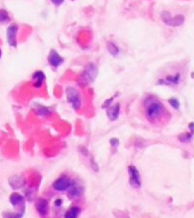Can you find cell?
I'll return each mask as SVG.
<instances>
[{
    "instance_id": "1",
    "label": "cell",
    "mask_w": 194,
    "mask_h": 218,
    "mask_svg": "<svg viewBox=\"0 0 194 218\" xmlns=\"http://www.w3.org/2000/svg\"><path fill=\"white\" fill-rule=\"evenodd\" d=\"M144 106H145V117L151 124H158L166 115V108L160 101L157 100L145 101Z\"/></svg>"
},
{
    "instance_id": "2",
    "label": "cell",
    "mask_w": 194,
    "mask_h": 218,
    "mask_svg": "<svg viewBox=\"0 0 194 218\" xmlns=\"http://www.w3.org/2000/svg\"><path fill=\"white\" fill-rule=\"evenodd\" d=\"M161 19H162V22H164L166 25L171 26V27L181 26V25L184 24V22H185V17H184L183 15H177V16L171 17L168 12H162V13H161Z\"/></svg>"
},
{
    "instance_id": "3",
    "label": "cell",
    "mask_w": 194,
    "mask_h": 218,
    "mask_svg": "<svg viewBox=\"0 0 194 218\" xmlns=\"http://www.w3.org/2000/svg\"><path fill=\"white\" fill-rule=\"evenodd\" d=\"M128 176H129V184L134 189H140L142 183H141V175L135 166H128Z\"/></svg>"
},
{
    "instance_id": "4",
    "label": "cell",
    "mask_w": 194,
    "mask_h": 218,
    "mask_svg": "<svg viewBox=\"0 0 194 218\" xmlns=\"http://www.w3.org/2000/svg\"><path fill=\"white\" fill-rule=\"evenodd\" d=\"M66 95H67L68 102L74 107V109L78 110L81 107V98H79L77 91L73 88H67L66 89Z\"/></svg>"
},
{
    "instance_id": "5",
    "label": "cell",
    "mask_w": 194,
    "mask_h": 218,
    "mask_svg": "<svg viewBox=\"0 0 194 218\" xmlns=\"http://www.w3.org/2000/svg\"><path fill=\"white\" fill-rule=\"evenodd\" d=\"M72 184H73V181H72L70 178H68L67 176H63V177H60V178H58V179L53 183V189L56 191L63 192V191L68 190Z\"/></svg>"
},
{
    "instance_id": "6",
    "label": "cell",
    "mask_w": 194,
    "mask_h": 218,
    "mask_svg": "<svg viewBox=\"0 0 194 218\" xmlns=\"http://www.w3.org/2000/svg\"><path fill=\"white\" fill-rule=\"evenodd\" d=\"M97 72H98V69L93 64H90L88 67L85 68L83 74H82L83 79L85 80V83H92L94 81V79L97 76Z\"/></svg>"
},
{
    "instance_id": "7",
    "label": "cell",
    "mask_w": 194,
    "mask_h": 218,
    "mask_svg": "<svg viewBox=\"0 0 194 218\" xmlns=\"http://www.w3.org/2000/svg\"><path fill=\"white\" fill-rule=\"evenodd\" d=\"M17 30H18V26L16 24L10 25V26L8 27V30H7V40H8V43L12 47H16V44H17V41H16Z\"/></svg>"
},
{
    "instance_id": "8",
    "label": "cell",
    "mask_w": 194,
    "mask_h": 218,
    "mask_svg": "<svg viewBox=\"0 0 194 218\" xmlns=\"http://www.w3.org/2000/svg\"><path fill=\"white\" fill-rule=\"evenodd\" d=\"M182 81V75L180 73H176L175 75L167 76L165 80H160L158 82L159 84H166V85H177Z\"/></svg>"
},
{
    "instance_id": "9",
    "label": "cell",
    "mask_w": 194,
    "mask_h": 218,
    "mask_svg": "<svg viewBox=\"0 0 194 218\" xmlns=\"http://www.w3.org/2000/svg\"><path fill=\"white\" fill-rule=\"evenodd\" d=\"M48 60H49L50 65L53 66V67H58V66L64 61L63 57H60V56L58 54V52L55 51V50H51V51H50V54H49V57H48Z\"/></svg>"
},
{
    "instance_id": "10",
    "label": "cell",
    "mask_w": 194,
    "mask_h": 218,
    "mask_svg": "<svg viewBox=\"0 0 194 218\" xmlns=\"http://www.w3.org/2000/svg\"><path fill=\"white\" fill-rule=\"evenodd\" d=\"M119 112H120V105L119 103H115L114 106L109 107L107 110V115H108L110 121H116L119 116Z\"/></svg>"
},
{
    "instance_id": "11",
    "label": "cell",
    "mask_w": 194,
    "mask_h": 218,
    "mask_svg": "<svg viewBox=\"0 0 194 218\" xmlns=\"http://www.w3.org/2000/svg\"><path fill=\"white\" fill-rule=\"evenodd\" d=\"M37 209H38L40 215H42V216L47 215V212H48V202H47V200L39 199L37 201Z\"/></svg>"
},
{
    "instance_id": "12",
    "label": "cell",
    "mask_w": 194,
    "mask_h": 218,
    "mask_svg": "<svg viewBox=\"0 0 194 218\" xmlns=\"http://www.w3.org/2000/svg\"><path fill=\"white\" fill-rule=\"evenodd\" d=\"M10 202L15 206V207H17V206H19V204H22L23 206V204H24V199L19 195V194H17V193H14V194H12L10 195Z\"/></svg>"
},
{
    "instance_id": "13",
    "label": "cell",
    "mask_w": 194,
    "mask_h": 218,
    "mask_svg": "<svg viewBox=\"0 0 194 218\" xmlns=\"http://www.w3.org/2000/svg\"><path fill=\"white\" fill-rule=\"evenodd\" d=\"M107 49L113 56H118L119 54V48L117 47L114 42H107Z\"/></svg>"
},
{
    "instance_id": "14",
    "label": "cell",
    "mask_w": 194,
    "mask_h": 218,
    "mask_svg": "<svg viewBox=\"0 0 194 218\" xmlns=\"http://www.w3.org/2000/svg\"><path fill=\"white\" fill-rule=\"evenodd\" d=\"M193 135H194V132L190 131V133H184V134H181L178 139H180V141H181V142H183V143H187V142H191V141H192Z\"/></svg>"
},
{
    "instance_id": "15",
    "label": "cell",
    "mask_w": 194,
    "mask_h": 218,
    "mask_svg": "<svg viewBox=\"0 0 194 218\" xmlns=\"http://www.w3.org/2000/svg\"><path fill=\"white\" fill-rule=\"evenodd\" d=\"M44 74L42 73V72H35L34 73V75H33V80L35 81V83L38 82V84H35L37 86H40L42 83H43V81H44Z\"/></svg>"
},
{
    "instance_id": "16",
    "label": "cell",
    "mask_w": 194,
    "mask_h": 218,
    "mask_svg": "<svg viewBox=\"0 0 194 218\" xmlns=\"http://www.w3.org/2000/svg\"><path fill=\"white\" fill-rule=\"evenodd\" d=\"M82 193V190L79 186H74V183L70 185V192H69V198H76Z\"/></svg>"
},
{
    "instance_id": "17",
    "label": "cell",
    "mask_w": 194,
    "mask_h": 218,
    "mask_svg": "<svg viewBox=\"0 0 194 218\" xmlns=\"http://www.w3.org/2000/svg\"><path fill=\"white\" fill-rule=\"evenodd\" d=\"M78 214H79V208L74 207V208H70V209L65 214V216L67 218H74V217H77Z\"/></svg>"
},
{
    "instance_id": "18",
    "label": "cell",
    "mask_w": 194,
    "mask_h": 218,
    "mask_svg": "<svg viewBox=\"0 0 194 218\" xmlns=\"http://www.w3.org/2000/svg\"><path fill=\"white\" fill-rule=\"evenodd\" d=\"M9 19H10V17H9V15H8L7 12H5V10H0V23L6 24V23L9 22Z\"/></svg>"
},
{
    "instance_id": "19",
    "label": "cell",
    "mask_w": 194,
    "mask_h": 218,
    "mask_svg": "<svg viewBox=\"0 0 194 218\" xmlns=\"http://www.w3.org/2000/svg\"><path fill=\"white\" fill-rule=\"evenodd\" d=\"M168 102L170 103V106H171L174 109L180 108V102H178V100H177L176 98H170V99L168 100Z\"/></svg>"
},
{
    "instance_id": "20",
    "label": "cell",
    "mask_w": 194,
    "mask_h": 218,
    "mask_svg": "<svg viewBox=\"0 0 194 218\" xmlns=\"http://www.w3.org/2000/svg\"><path fill=\"white\" fill-rule=\"evenodd\" d=\"M110 143L113 144V147H118V144H119V141H118L117 139H111V140H110Z\"/></svg>"
},
{
    "instance_id": "21",
    "label": "cell",
    "mask_w": 194,
    "mask_h": 218,
    "mask_svg": "<svg viewBox=\"0 0 194 218\" xmlns=\"http://www.w3.org/2000/svg\"><path fill=\"white\" fill-rule=\"evenodd\" d=\"M51 1L55 5H57V6H58V5H61V3L64 2V0H51Z\"/></svg>"
},
{
    "instance_id": "22",
    "label": "cell",
    "mask_w": 194,
    "mask_h": 218,
    "mask_svg": "<svg viewBox=\"0 0 194 218\" xmlns=\"http://www.w3.org/2000/svg\"><path fill=\"white\" fill-rule=\"evenodd\" d=\"M60 204H61V200H60V199H58V200L56 201V206H60Z\"/></svg>"
},
{
    "instance_id": "23",
    "label": "cell",
    "mask_w": 194,
    "mask_h": 218,
    "mask_svg": "<svg viewBox=\"0 0 194 218\" xmlns=\"http://www.w3.org/2000/svg\"><path fill=\"white\" fill-rule=\"evenodd\" d=\"M0 56H1V54H0Z\"/></svg>"
}]
</instances>
